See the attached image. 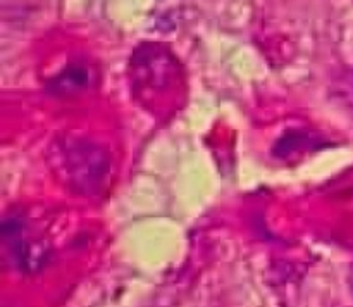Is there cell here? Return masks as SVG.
I'll use <instances>...</instances> for the list:
<instances>
[{
	"mask_svg": "<svg viewBox=\"0 0 353 307\" xmlns=\"http://www.w3.org/2000/svg\"><path fill=\"white\" fill-rule=\"evenodd\" d=\"M48 161L65 185L79 193L97 192L109 175V157L105 152L81 138L55 141Z\"/></svg>",
	"mask_w": 353,
	"mask_h": 307,
	"instance_id": "obj_1",
	"label": "cell"
},
{
	"mask_svg": "<svg viewBox=\"0 0 353 307\" xmlns=\"http://www.w3.org/2000/svg\"><path fill=\"white\" fill-rule=\"evenodd\" d=\"M3 240L21 268L34 269L43 264V259L47 257L43 244L31 240L30 235H26L24 224L17 219H7L3 223Z\"/></svg>",
	"mask_w": 353,
	"mask_h": 307,
	"instance_id": "obj_2",
	"label": "cell"
},
{
	"mask_svg": "<svg viewBox=\"0 0 353 307\" xmlns=\"http://www.w3.org/2000/svg\"><path fill=\"white\" fill-rule=\"evenodd\" d=\"M90 81V72L88 69L83 68V66H71V68L65 69L64 72L57 76L54 79L48 90H52L54 93H72L79 92L81 88H85Z\"/></svg>",
	"mask_w": 353,
	"mask_h": 307,
	"instance_id": "obj_3",
	"label": "cell"
},
{
	"mask_svg": "<svg viewBox=\"0 0 353 307\" xmlns=\"http://www.w3.org/2000/svg\"><path fill=\"white\" fill-rule=\"evenodd\" d=\"M352 286H353V275H352Z\"/></svg>",
	"mask_w": 353,
	"mask_h": 307,
	"instance_id": "obj_4",
	"label": "cell"
}]
</instances>
